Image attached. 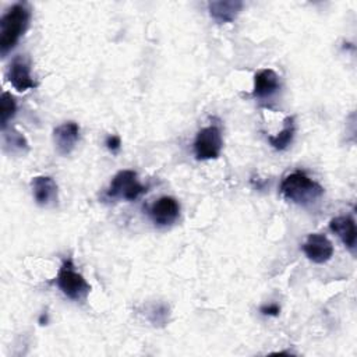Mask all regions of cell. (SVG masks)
Returning <instances> with one entry per match:
<instances>
[{"label":"cell","instance_id":"1","mask_svg":"<svg viewBox=\"0 0 357 357\" xmlns=\"http://www.w3.org/2000/svg\"><path fill=\"white\" fill-rule=\"evenodd\" d=\"M31 11L25 3H15L0 20V53L6 56L29 25Z\"/></svg>","mask_w":357,"mask_h":357},{"label":"cell","instance_id":"2","mask_svg":"<svg viewBox=\"0 0 357 357\" xmlns=\"http://www.w3.org/2000/svg\"><path fill=\"white\" fill-rule=\"evenodd\" d=\"M282 195L298 205H308L324 195L321 184L310 178L303 172H293L287 174L280 184Z\"/></svg>","mask_w":357,"mask_h":357},{"label":"cell","instance_id":"3","mask_svg":"<svg viewBox=\"0 0 357 357\" xmlns=\"http://www.w3.org/2000/svg\"><path fill=\"white\" fill-rule=\"evenodd\" d=\"M56 283L64 296L75 301L85 300L91 291L89 283L79 272L74 269L71 259H66L60 266L56 276Z\"/></svg>","mask_w":357,"mask_h":357},{"label":"cell","instance_id":"4","mask_svg":"<svg viewBox=\"0 0 357 357\" xmlns=\"http://www.w3.org/2000/svg\"><path fill=\"white\" fill-rule=\"evenodd\" d=\"M146 192V187L142 185L134 170H121L110 181L106 191L110 198H120L126 201H135L139 195Z\"/></svg>","mask_w":357,"mask_h":357},{"label":"cell","instance_id":"5","mask_svg":"<svg viewBox=\"0 0 357 357\" xmlns=\"http://www.w3.org/2000/svg\"><path fill=\"white\" fill-rule=\"evenodd\" d=\"M223 148V139L220 128L216 126H208L197 132L194 141V153L198 160L216 159Z\"/></svg>","mask_w":357,"mask_h":357},{"label":"cell","instance_id":"6","mask_svg":"<svg viewBox=\"0 0 357 357\" xmlns=\"http://www.w3.org/2000/svg\"><path fill=\"white\" fill-rule=\"evenodd\" d=\"M303 251L314 264H325L333 255V244L325 234L311 233L303 244Z\"/></svg>","mask_w":357,"mask_h":357},{"label":"cell","instance_id":"7","mask_svg":"<svg viewBox=\"0 0 357 357\" xmlns=\"http://www.w3.org/2000/svg\"><path fill=\"white\" fill-rule=\"evenodd\" d=\"M180 215V205L173 197H162L149 208V216L152 222L159 226H170Z\"/></svg>","mask_w":357,"mask_h":357},{"label":"cell","instance_id":"8","mask_svg":"<svg viewBox=\"0 0 357 357\" xmlns=\"http://www.w3.org/2000/svg\"><path fill=\"white\" fill-rule=\"evenodd\" d=\"M31 188L35 202L39 206L49 208L57 204V184L50 176H36L31 180Z\"/></svg>","mask_w":357,"mask_h":357},{"label":"cell","instance_id":"9","mask_svg":"<svg viewBox=\"0 0 357 357\" xmlns=\"http://www.w3.org/2000/svg\"><path fill=\"white\" fill-rule=\"evenodd\" d=\"M7 78H8V82L18 92H25L36 86V82L31 77L29 63L22 56H18L11 61L7 71Z\"/></svg>","mask_w":357,"mask_h":357},{"label":"cell","instance_id":"10","mask_svg":"<svg viewBox=\"0 0 357 357\" xmlns=\"http://www.w3.org/2000/svg\"><path fill=\"white\" fill-rule=\"evenodd\" d=\"M79 138V126L75 121H66L53 130V141L60 155H70Z\"/></svg>","mask_w":357,"mask_h":357},{"label":"cell","instance_id":"11","mask_svg":"<svg viewBox=\"0 0 357 357\" xmlns=\"http://www.w3.org/2000/svg\"><path fill=\"white\" fill-rule=\"evenodd\" d=\"M243 6L240 0H218L208 3V11L218 24H229L237 18Z\"/></svg>","mask_w":357,"mask_h":357},{"label":"cell","instance_id":"12","mask_svg":"<svg viewBox=\"0 0 357 357\" xmlns=\"http://www.w3.org/2000/svg\"><path fill=\"white\" fill-rule=\"evenodd\" d=\"M279 88H280L279 75L273 70L264 68L254 75L252 95L255 98H259V99L271 98L273 93L278 92Z\"/></svg>","mask_w":357,"mask_h":357},{"label":"cell","instance_id":"13","mask_svg":"<svg viewBox=\"0 0 357 357\" xmlns=\"http://www.w3.org/2000/svg\"><path fill=\"white\" fill-rule=\"evenodd\" d=\"M329 229L342 240V243L350 248L354 250L356 247V238H357V230L356 223L351 216H336L331 220Z\"/></svg>","mask_w":357,"mask_h":357},{"label":"cell","instance_id":"14","mask_svg":"<svg viewBox=\"0 0 357 357\" xmlns=\"http://www.w3.org/2000/svg\"><path fill=\"white\" fill-rule=\"evenodd\" d=\"M294 131H296L294 119L291 116H289L283 120V128L276 135H271L268 139L276 151H283L291 144L293 137H294Z\"/></svg>","mask_w":357,"mask_h":357},{"label":"cell","instance_id":"15","mask_svg":"<svg viewBox=\"0 0 357 357\" xmlns=\"http://www.w3.org/2000/svg\"><path fill=\"white\" fill-rule=\"evenodd\" d=\"M4 135V149H10V152H25L28 151V141L22 135V132L11 128L10 131L1 130Z\"/></svg>","mask_w":357,"mask_h":357},{"label":"cell","instance_id":"16","mask_svg":"<svg viewBox=\"0 0 357 357\" xmlns=\"http://www.w3.org/2000/svg\"><path fill=\"white\" fill-rule=\"evenodd\" d=\"M17 112V102L10 92H4L0 99V124L1 130L7 128L8 121L14 117Z\"/></svg>","mask_w":357,"mask_h":357},{"label":"cell","instance_id":"17","mask_svg":"<svg viewBox=\"0 0 357 357\" xmlns=\"http://www.w3.org/2000/svg\"><path fill=\"white\" fill-rule=\"evenodd\" d=\"M120 145H121L120 137H117V135H109V137L106 138V146H107L109 151L116 152V151L120 148Z\"/></svg>","mask_w":357,"mask_h":357},{"label":"cell","instance_id":"18","mask_svg":"<svg viewBox=\"0 0 357 357\" xmlns=\"http://www.w3.org/2000/svg\"><path fill=\"white\" fill-rule=\"evenodd\" d=\"M261 312L264 315H271V317H276L280 312V307L278 304H269V305H264L261 307Z\"/></svg>","mask_w":357,"mask_h":357}]
</instances>
